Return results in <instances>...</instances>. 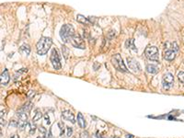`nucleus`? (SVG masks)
I'll list each match as a JSON object with an SVG mask.
<instances>
[{"label": "nucleus", "mask_w": 184, "mask_h": 138, "mask_svg": "<svg viewBox=\"0 0 184 138\" xmlns=\"http://www.w3.org/2000/svg\"><path fill=\"white\" fill-rule=\"evenodd\" d=\"M53 41L49 37H42L37 42L36 49H37V54L39 55H44L48 53L51 46H52Z\"/></svg>", "instance_id": "nucleus-1"}, {"label": "nucleus", "mask_w": 184, "mask_h": 138, "mask_svg": "<svg viewBox=\"0 0 184 138\" xmlns=\"http://www.w3.org/2000/svg\"><path fill=\"white\" fill-rule=\"evenodd\" d=\"M75 30L74 27L70 24H66L63 25V27L60 30V37L62 41L65 43H67L69 42H71L73 36L75 35Z\"/></svg>", "instance_id": "nucleus-2"}, {"label": "nucleus", "mask_w": 184, "mask_h": 138, "mask_svg": "<svg viewBox=\"0 0 184 138\" xmlns=\"http://www.w3.org/2000/svg\"><path fill=\"white\" fill-rule=\"evenodd\" d=\"M111 64L118 71H121V72H127L128 71L127 68H126V66H125V65H124L122 56H121V54H114L112 56Z\"/></svg>", "instance_id": "nucleus-3"}, {"label": "nucleus", "mask_w": 184, "mask_h": 138, "mask_svg": "<svg viewBox=\"0 0 184 138\" xmlns=\"http://www.w3.org/2000/svg\"><path fill=\"white\" fill-rule=\"evenodd\" d=\"M145 55L151 61H158V49L156 46H147L145 50Z\"/></svg>", "instance_id": "nucleus-4"}, {"label": "nucleus", "mask_w": 184, "mask_h": 138, "mask_svg": "<svg viewBox=\"0 0 184 138\" xmlns=\"http://www.w3.org/2000/svg\"><path fill=\"white\" fill-rule=\"evenodd\" d=\"M50 60H51V63H52V65L55 70H60L62 67V64H61V60H60V54L56 49L52 50Z\"/></svg>", "instance_id": "nucleus-5"}, {"label": "nucleus", "mask_w": 184, "mask_h": 138, "mask_svg": "<svg viewBox=\"0 0 184 138\" xmlns=\"http://www.w3.org/2000/svg\"><path fill=\"white\" fill-rule=\"evenodd\" d=\"M174 83V77L173 75L168 72L166 73L163 76V78H162V86H163V89H169L171 87H172Z\"/></svg>", "instance_id": "nucleus-6"}, {"label": "nucleus", "mask_w": 184, "mask_h": 138, "mask_svg": "<svg viewBox=\"0 0 184 138\" xmlns=\"http://www.w3.org/2000/svg\"><path fill=\"white\" fill-rule=\"evenodd\" d=\"M71 44L75 47V48H78V49H82L84 50L86 48V43L84 39L82 38V37L79 34H75L73 36V38L71 40Z\"/></svg>", "instance_id": "nucleus-7"}, {"label": "nucleus", "mask_w": 184, "mask_h": 138, "mask_svg": "<svg viewBox=\"0 0 184 138\" xmlns=\"http://www.w3.org/2000/svg\"><path fill=\"white\" fill-rule=\"evenodd\" d=\"M18 128L21 131H23L26 126L29 124L28 123V115L26 114V112H21V111H18Z\"/></svg>", "instance_id": "nucleus-8"}, {"label": "nucleus", "mask_w": 184, "mask_h": 138, "mask_svg": "<svg viewBox=\"0 0 184 138\" xmlns=\"http://www.w3.org/2000/svg\"><path fill=\"white\" fill-rule=\"evenodd\" d=\"M127 63H128L130 69H132L134 72H140V65H139V63L135 59L132 57H128Z\"/></svg>", "instance_id": "nucleus-9"}, {"label": "nucleus", "mask_w": 184, "mask_h": 138, "mask_svg": "<svg viewBox=\"0 0 184 138\" xmlns=\"http://www.w3.org/2000/svg\"><path fill=\"white\" fill-rule=\"evenodd\" d=\"M0 80H1V85L6 86L8 85L9 80H10V76L8 69H5V70L1 73V76H0Z\"/></svg>", "instance_id": "nucleus-10"}, {"label": "nucleus", "mask_w": 184, "mask_h": 138, "mask_svg": "<svg viewBox=\"0 0 184 138\" xmlns=\"http://www.w3.org/2000/svg\"><path fill=\"white\" fill-rule=\"evenodd\" d=\"M62 119H63V120L68 121V122H71L72 123H75V116H74V114L72 113L70 111H63L62 112Z\"/></svg>", "instance_id": "nucleus-11"}, {"label": "nucleus", "mask_w": 184, "mask_h": 138, "mask_svg": "<svg viewBox=\"0 0 184 138\" xmlns=\"http://www.w3.org/2000/svg\"><path fill=\"white\" fill-rule=\"evenodd\" d=\"M176 57V52L174 50H167L164 53V59L167 61H173Z\"/></svg>", "instance_id": "nucleus-12"}, {"label": "nucleus", "mask_w": 184, "mask_h": 138, "mask_svg": "<svg viewBox=\"0 0 184 138\" xmlns=\"http://www.w3.org/2000/svg\"><path fill=\"white\" fill-rule=\"evenodd\" d=\"M158 67L155 65H147V72L149 73V74H152V75H154V74H157L158 72Z\"/></svg>", "instance_id": "nucleus-13"}, {"label": "nucleus", "mask_w": 184, "mask_h": 138, "mask_svg": "<svg viewBox=\"0 0 184 138\" xmlns=\"http://www.w3.org/2000/svg\"><path fill=\"white\" fill-rule=\"evenodd\" d=\"M20 53L25 55H29L30 53V47L29 44H23L20 48Z\"/></svg>", "instance_id": "nucleus-14"}, {"label": "nucleus", "mask_w": 184, "mask_h": 138, "mask_svg": "<svg viewBox=\"0 0 184 138\" xmlns=\"http://www.w3.org/2000/svg\"><path fill=\"white\" fill-rule=\"evenodd\" d=\"M125 46L127 47L128 49H132V50H134V51L137 52V49H136V47L135 45V40L134 39H128L127 41H126Z\"/></svg>", "instance_id": "nucleus-15"}, {"label": "nucleus", "mask_w": 184, "mask_h": 138, "mask_svg": "<svg viewBox=\"0 0 184 138\" xmlns=\"http://www.w3.org/2000/svg\"><path fill=\"white\" fill-rule=\"evenodd\" d=\"M77 21L81 23V24H84V25H87L90 23V20H88V18H86L85 16L81 15V14H78L77 16Z\"/></svg>", "instance_id": "nucleus-16"}, {"label": "nucleus", "mask_w": 184, "mask_h": 138, "mask_svg": "<svg viewBox=\"0 0 184 138\" xmlns=\"http://www.w3.org/2000/svg\"><path fill=\"white\" fill-rule=\"evenodd\" d=\"M78 123L80 126V128H85L86 127V122H85V118L83 117L81 112L78 114Z\"/></svg>", "instance_id": "nucleus-17"}, {"label": "nucleus", "mask_w": 184, "mask_h": 138, "mask_svg": "<svg viewBox=\"0 0 184 138\" xmlns=\"http://www.w3.org/2000/svg\"><path fill=\"white\" fill-rule=\"evenodd\" d=\"M31 108H32V103L31 102H27V103H25L23 106H22V108L18 111H21V112H29Z\"/></svg>", "instance_id": "nucleus-18"}, {"label": "nucleus", "mask_w": 184, "mask_h": 138, "mask_svg": "<svg viewBox=\"0 0 184 138\" xmlns=\"http://www.w3.org/2000/svg\"><path fill=\"white\" fill-rule=\"evenodd\" d=\"M42 117V111H40L39 110H37L36 111V113L34 115V117L32 118V122L33 123H36L38 122L39 120H41V118Z\"/></svg>", "instance_id": "nucleus-19"}, {"label": "nucleus", "mask_w": 184, "mask_h": 138, "mask_svg": "<svg viewBox=\"0 0 184 138\" xmlns=\"http://www.w3.org/2000/svg\"><path fill=\"white\" fill-rule=\"evenodd\" d=\"M62 52H63V54H64V56H65V58L67 59L68 58V54H69V50H68V48L66 47V46H63L62 47Z\"/></svg>", "instance_id": "nucleus-20"}, {"label": "nucleus", "mask_w": 184, "mask_h": 138, "mask_svg": "<svg viewBox=\"0 0 184 138\" xmlns=\"http://www.w3.org/2000/svg\"><path fill=\"white\" fill-rule=\"evenodd\" d=\"M29 126L30 128V134H34L35 131H36V125L33 123H29Z\"/></svg>", "instance_id": "nucleus-21"}, {"label": "nucleus", "mask_w": 184, "mask_h": 138, "mask_svg": "<svg viewBox=\"0 0 184 138\" xmlns=\"http://www.w3.org/2000/svg\"><path fill=\"white\" fill-rule=\"evenodd\" d=\"M178 78H179V80L180 81L181 83L184 84V72H180L179 74H178Z\"/></svg>", "instance_id": "nucleus-22"}, {"label": "nucleus", "mask_w": 184, "mask_h": 138, "mask_svg": "<svg viewBox=\"0 0 184 138\" xmlns=\"http://www.w3.org/2000/svg\"><path fill=\"white\" fill-rule=\"evenodd\" d=\"M9 126L10 127H18V123L17 122V121H11L10 123H9Z\"/></svg>", "instance_id": "nucleus-23"}, {"label": "nucleus", "mask_w": 184, "mask_h": 138, "mask_svg": "<svg viewBox=\"0 0 184 138\" xmlns=\"http://www.w3.org/2000/svg\"><path fill=\"white\" fill-rule=\"evenodd\" d=\"M58 125H59V127H60V134L61 135H63L64 134V133H65V129H64V124H63L62 123H58Z\"/></svg>", "instance_id": "nucleus-24"}, {"label": "nucleus", "mask_w": 184, "mask_h": 138, "mask_svg": "<svg viewBox=\"0 0 184 138\" xmlns=\"http://www.w3.org/2000/svg\"><path fill=\"white\" fill-rule=\"evenodd\" d=\"M66 130H67V136H68V137L72 136V134H73V129H72L71 127L67 126V127H66Z\"/></svg>", "instance_id": "nucleus-25"}, {"label": "nucleus", "mask_w": 184, "mask_h": 138, "mask_svg": "<svg viewBox=\"0 0 184 138\" xmlns=\"http://www.w3.org/2000/svg\"><path fill=\"white\" fill-rule=\"evenodd\" d=\"M80 138H90V135H88L87 132H83V133L80 134Z\"/></svg>", "instance_id": "nucleus-26"}, {"label": "nucleus", "mask_w": 184, "mask_h": 138, "mask_svg": "<svg viewBox=\"0 0 184 138\" xmlns=\"http://www.w3.org/2000/svg\"><path fill=\"white\" fill-rule=\"evenodd\" d=\"M34 95H35V91H33V90H30V91L28 93V97H29V99H32V98L34 97Z\"/></svg>", "instance_id": "nucleus-27"}, {"label": "nucleus", "mask_w": 184, "mask_h": 138, "mask_svg": "<svg viewBox=\"0 0 184 138\" xmlns=\"http://www.w3.org/2000/svg\"><path fill=\"white\" fill-rule=\"evenodd\" d=\"M115 36V31H110V33H109V35H108V37H109V39H112L113 37Z\"/></svg>", "instance_id": "nucleus-28"}, {"label": "nucleus", "mask_w": 184, "mask_h": 138, "mask_svg": "<svg viewBox=\"0 0 184 138\" xmlns=\"http://www.w3.org/2000/svg\"><path fill=\"white\" fill-rule=\"evenodd\" d=\"M39 131H40V132H42V133L44 135L46 134V129L44 128V127H42H42H39Z\"/></svg>", "instance_id": "nucleus-29"}, {"label": "nucleus", "mask_w": 184, "mask_h": 138, "mask_svg": "<svg viewBox=\"0 0 184 138\" xmlns=\"http://www.w3.org/2000/svg\"><path fill=\"white\" fill-rule=\"evenodd\" d=\"M88 20H90V23H94L95 22V17H88Z\"/></svg>", "instance_id": "nucleus-30"}, {"label": "nucleus", "mask_w": 184, "mask_h": 138, "mask_svg": "<svg viewBox=\"0 0 184 138\" xmlns=\"http://www.w3.org/2000/svg\"><path fill=\"white\" fill-rule=\"evenodd\" d=\"M44 119H45V121H46V123L47 124H50V121H49V116L46 114L45 116H44Z\"/></svg>", "instance_id": "nucleus-31"}, {"label": "nucleus", "mask_w": 184, "mask_h": 138, "mask_svg": "<svg viewBox=\"0 0 184 138\" xmlns=\"http://www.w3.org/2000/svg\"><path fill=\"white\" fill-rule=\"evenodd\" d=\"M126 138H135L133 134H126Z\"/></svg>", "instance_id": "nucleus-32"}, {"label": "nucleus", "mask_w": 184, "mask_h": 138, "mask_svg": "<svg viewBox=\"0 0 184 138\" xmlns=\"http://www.w3.org/2000/svg\"><path fill=\"white\" fill-rule=\"evenodd\" d=\"M10 138H20V136H18V134H13Z\"/></svg>", "instance_id": "nucleus-33"}, {"label": "nucleus", "mask_w": 184, "mask_h": 138, "mask_svg": "<svg viewBox=\"0 0 184 138\" xmlns=\"http://www.w3.org/2000/svg\"><path fill=\"white\" fill-rule=\"evenodd\" d=\"M4 124H5V121L3 120V118H1V127H3Z\"/></svg>", "instance_id": "nucleus-34"}, {"label": "nucleus", "mask_w": 184, "mask_h": 138, "mask_svg": "<svg viewBox=\"0 0 184 138\" xmlns=\"http://www.w3.org/2000/svg\"><path fill=\"white\" fill-rule=\"evenodd\" d=\"M37 138H45V136H44V134H43V135H41V136H38Z\"/></svg>", "instance_id": "nucleus-35"}, {"label": "nucleus", "mask_w": 184, "mask_h": 138, "mask_svg": "<svg viewBox=\"0 0 184 138\" xmlns=\"http://www.w3.org/2000/svg\"><path fill=\"white\" fill-rule=\"evenodd\" d=\"M114 138H120V137H114Z\"/></svg>", "instance_id": "nucleus-36"}]
</instances>
